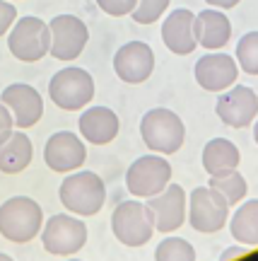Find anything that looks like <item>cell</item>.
I'll return each mask as SVG.
<instances>
[{"label": "cell", "mask_w": 258, "mask_h": 261, "mask_svg": "<svg viewBox=\"0 0 258 261\" xmlns=\"http://www.w3.org/2000/svg\"><path fill=\"white\" fill-rule=\"evenodd\" d=\"M61 203L65 205V211L80 215V218H90L97 215L104 208L106 201V187L99 174L94 172H68V177L63 179V184L58 189Z\"/></svg>", "instance_id": "6da1fadb"}, {"label": "cell", "mask_w": 258, "mask_h": 261, "mask_svg": "<svg viewBox=\"0 0 258 261\" xmlns=\"http://www.w3.org/2000/svg\"><path fill=\"white\" fill-rule=\"evenodd\" d=\"M44 227V211L29 196H12L0 203V234L15 244L32 242Z\"/></svg>", "instance_id": "7a4b0ae2"}, {"label": "cell", "mask_w": 258, "mask_h": 261, "mask_svg": "<svg viewBox=\"0 0 258 261\" xmlns=\"http://www.w3.org/2000/svg\"><path fill=\"white\" fill-rule=\"evenodd\" d=\"M140 136H142V143L152 152L174 155L184 145L186 126L181 121V116L174 114L171 109L155 107V109H150L142 116V121H140Z\"/></svg>", "instance_id": "3957f363"}, {"label": "cell", "mask_w": 258, "mask_h": 261, "mask_svg": "<svg viewBox=\"0 0 258 261\" xmlns=\"http://www.w3.org/2000/svg\"><path fill=\"white\" fill-rule=\"evenodd\" d=\"M10 54L22 63H37L51 51V27L48 22L27 15L15 19V24L8 32Z\"/></svg>", "instance_id": "277c9868"}, {"label": "cell", "mask_w": 258, "mask_h": 261, "mask_svg": "<svg viewBox=\"0 0 258 261\" xmlns=\"http://www.w3.org/2000/svg\"><path fill=\"white\" fill-rule=\"evenodd\" d=\"M48 97L58 109L77 112L94 99V80L84 68H61L48 83Z\"/></svg>", "instance_id": "5b68a950"}, {"label": "cell", "mask_w": 258, "mask_h": 261, "mask_svg": "<svg viewBox=\"0 0 258 261\" xmlns=\"http://www.w3.org/2000/svg\"><path fill=\"white\" fill-rule=\"evenodd\" d=\"M41 244L53 256H73L87 244V225L77 215L55 213L44 220Z\"/></svg>", "instance_id": "8992f818"}, {"label": "cell", "mask_w": 258, "mask_h": 261, "mask_svg": "<svg viewBox=\"0 0 258 261\" xmlns=\"http://www.w3.org/2000/svg\"><path fill=\"white\" fill-rule=\"evenodd\" d=\"M230 208L220 191L212 187H195L188 196V223L203 234L220 232L230 223Z\"/></svg>", "instance_id": "52a82bcc"}, {"label": "cell", "mask_w": 258, "mask_h": 261, "mask_svg": "<svg viewBox=\"0 0 258 261\" xmlns=\"http://www.w3.org/2000/svg\"><path fill=\"white\" fill-rule=\"evenodd\" d=\"M169 181H171V165L159 152L138 158L126 172V187L135 198H150L159 194Z\"/></svg>", "instance_id": "ba28073f"}, {"label": "cell", "mask_w": 258, "mask_h": 261, "mask_svg": "<svg viewBox=\"0 0 258 261\" xmlns=\"http://www.w3.org/2000/svg\"><path fill=\"white\" fill-rule=\"evenodd\" d=\"M111 232L126 247H142L152 240V220L148 215V208L140 201H123L111 213Z\"/></svg>", "instance_id": "9c48e42d"}, {"label": "cell", "mask_w": 258, "mask_h": 261, "mask_svg": "<svg viewBox=\"0 0 258 261\" xmlns=\"http://www.w3.org/2000/svg\"><path fill=\"white\" fill-rule=\"evenodd\" d=\"M148 215L152 220V227L162 234L176 232L181 225L186 223V213H188V198H186L184 187L179 184H166L164 191L150 196L148 203Z\"/></svg>", "instance_id": "30bf717a"}, {"label": "cell", "mask_w": 258, "mask_h": 261, "mask_svg": "<svg viewBox=\"0 0 258 261\" xmlns=\"http://www.w3.org/2000/svg\"><path fill=\"white\" fill-rule=\"evenodd\" d=\"M220 121L230 128H246L258 116V94L246 85H232L222 90L215 104Z\"/></svg>", "instance_id": "8fae6325"}, {"label": "cell", "mask_w": 258, "mask_h": 261, "mask_svg": "<svg viewBox=\"0 0 258 261\" xmlns=\"http://www.w3.org/2000/svg\"><path fill=\"white\" fill-rule=\"evenodd\" d=\"M51 56L55 61H75L87 46V24L75 15H55L51 22Z\"/></svg>", "instance_id": "7c38bea8"}, {"label": "cell", "mask_w": 258, "mask_h": 261, "mask_svg": "<svg viewBox=\"0 0 258 261\" xmlns=\"http://www.w3.org/2000/svg\"><path fill=\"white\" fill-rule=\"evenodd\" d=\"M195 83L200 85L208 92H222L237 83L239 77V65L237 58H232L230 54H222V51H210L195 61L193 68Z\"/></svg>", "instance_id": "4fadbf2b"}, {"label": "cell", "mask_w": 258, "mask_h": 261, "mask_svg": "<svg viewBox=\"0 0 258 261\" xmlns=\"http://www.w3.org/2000/svg\"><path fill=\"white\" fill-rule=\"evenodd\" d=\"M84 160H87V148L73 130H58L46 140L44 162L48 165V169L68 174L82 167Z\"/></svg>", "instance_id": "5bb4252c"}, {"label": "cell", "mask_w": 258, "mask_h": 261, "mask_svg": "<svg viewBox=\"0 0 258 261\" xmlns=\"http://www.w3.org/2000/svg\"><path fill=\"white\" fill-rule=\"evenodd\" d=\"M0 102L10 109L12 119H15V126H19L22 130L37 126L41 121V116H44V99H41L37 87H32V85H10V87L3 90Z\"/></svg>", "instance_id": "9a60e30c"}, {"label": "cell", "mask_w": 258, "mask_h": 261, "mask_svg": "<svg viewBox=\"0 0 258 261\" xmlns=\"http://www.w3.org/2000/svg\"><path fill=\"white\" fill-rule=\"evenodd\" d=\"M113 70L119 75V80L128 85L145 83L155 70V51L145 41H128L116 51Z\"/></svg>", "instance_id": "2e32d148"}, {"label": "cell", "mask_w": 258, "mask_h": 261, "mask_svg": "<svg viewBox=\"0 0 258 261\" xmlns=\"http://www.w3.org/2000/svg\"><path fill=\"white\" fill-rule=\"evenodd\" d=\"M195 15L186 8H176L166 15L164 24H162V41L164 46L176 54V56H188L193 54V48L198 46L195 41Z\"/></svg>", "instance_id": "e0dca14e"}, {"label": "cell", "mask_w": 258, "mask_h": 261, "mask_svg": "<svg viewBox=\"0 0 258 261\" xmlns=\"http://www.w3.org/2000/svg\"><path fill=\"white\" fill-rule=\"evenodd\" d=\"M80 136L92 145H109L119 136V116L109 107H90L84 109L80 121H77Z\"/></svg>", "instance_id": "ac0fdd59"}, {"label": "cell", "mask_w": 258, "mask_h": 261, "mask_svg": "<svg viewBox=\"0 0 258 261\" xmlns=\"http://www.w3.org/2000/svg\"><path fill=\"white\" fill-rule=\"evenodd\" d=\"M195 41L208 51L224 48L232 39V22L222 10H203L195 15Z\"/></svg>", "instance_id": "d6986e66"}, {"label": "cell", "mask_w": 258, "mask_h": 261, "mask_svg": "<svg viewBox=\"0 0 258 261\" xmlns=\"http://www.w3.org/2000/svg\"><path fill=\"white\" fill-rule=\"evenodd\" d=\"M34 158L32 140L24 130H12L8 138L0 140V172L3 174H19L29 167Z\"/></svg>", "instance_id": "ffe728a7"}, {"label": "cell", "mask_w": 258, "mask_h": 261, "mask_svg": "<svg viewBox=\"0 0 258 261\" xmlns=\"http://www.w3.org/2000/svg\"><path fill=\"white\" fill-rule=\"evenodd\" d=\"M230 232L234 242L258 247V198H251L246 203H239V208L232 213Z\"/></svg>", "instance_id": "44dd1931"}, {"label": "cell", "mask_w": 258, "mask_h": 261, "mask_svg": "<svg viewBox=\"0 0 258 261\" xmlns=\"http://www.w3.org/2000/svg\"><path fill=\"white\" fill-rule=\"evenodd\" d=\"M239 160V148L227 138H212L203 148V167L208 174H220V172H227V169H237Z\"/></svg>", "instance_id": "7402d4cb"}, {"label": "cell", "mask_w": 258, "mask_h": 261, "mask_svg": "<svg viewBox=\"0 0 258 261\" xmlns=\"http://www.w3.org/2000/svg\"><path fill=\"white\" fill-rule=\"evenodd\" d=\"M208 187H212L215 191H220L230 205L241 203V201L246 198V191H249V184H246V179L239 174V169H227V172H220V174H210Z\"/></svg>", "instance_id": "603a6c76"}, {"label": "cell", "mask_w": 258, "mask_h": 261, "mask_svg": "<svg viewBox=\"0 0 258 261\" xmlns=\"http://www.w3.org/2000/svg\"><path fill=\"white\" fill-rule=\"evenodd\" d=\"M157 261H195L193 244H188L184 237H164L155 249Z\"/></svg>", "instance_id": "cb8c5ba5"}, {"label": "cell", "mask_w": 258, "mask_h": 261, "mask_svg": "<svg viewBox=\"0 0 258 261\" xmlns=\"http://www.w3.org/2000/svg\"><path fill=\"white\" fill-rule=\"evenodd\" d=\"M237 65L249 75H258V32H249L237 44Z\"/></svg>", "instance_id": "d4e9b609"}, {"label": "cell", "mask_w": 258, "mask_h": 261, "mask_svg": "<svg viewBox=\"0 0 258 261\" xmlns=\"http://www.w3.org/2000/svg\"><path fill=\"white\" fill-rule=\"evenodd\" d=\"M166 10H169V0H138L135 10L130 12V17L138 24H155Z\"/></svg>", "instance_id": "484cf974"}, {"label": "cell", "mask_w": 258, "mask_h": 261, "mask_svg": "<svg viewBox=\"0 0 258 261\" xmlns=\"http://www.w3.org/2000/svg\"><path fill=\"white\" fill-rule=\"evenodd\" d=\"M97 5L111 17H126L135 10L138 0H97Z\"/></svg>", "instance_id": "4316f807"}, {"label": "cell", "mask_w": 258, "mask_h": 261, "mask_svg": "<svg viewBox=\"0 0 258 261\" xmlns=\"http://www.w3.org/2000/svg\"><path fill=\"white\" fill-rule=\"evenodd\" d=\"M15 19H17V10H15V5H12L10 0H0V37L8 34L10 27L15 24Z\"/></svg>", "instance_id": "83f0119b"}, {"label": "cell", "mask_w": 258, "mask_h": 261, "mask_svg": "<svg viewBox=\"0 0 258 261\" xmlns=\"http://www.w3.org/2000/svg\"><path fill=\"white\" fill-rule=\"evenodd\" d=\"M12 130H15V119H12V114H10L8 107L0 102V140L8 138Z\"/></svg>", "instance_id": "f1b7e54d"}, {"label": "cell", "mask_w": 258, "mask_h": 261, "mask_svg": "<svg viewBox=\"0 0 258 261\" xmlns=\"http://www.w3.org/2000/svg\"><path fill=\"white\" fill-rule=\"evenodd\" d=\"M251 247H246V244H239V247H227L224 252H222L220 259L222 261H230V259H237V256H244V254L249 252Z\"/></svg>", "instance_id": "f546056e"}, {"label": "cell", "mask_w": 258, "mask_h": 261, "mask_svg": "<svg viewBox=\"0 0 258 261\" xmlns=\"http://www.w3.org/2000/svg\"><path fill=\"white\" fill-rule=\"evenodd\" d=\"M210 8H217V10H232L234 5H239V0H205Z\"/></svg>", "instance_id": "4dcf8cb0"}, {"label": "cell", "mask_w": 258, "mask_h": 261, "mask_svg": "<svg viewBox=\"0 0 258 261\" xmlns=\"http://www.w3.org/2000/svg\"><path fill=\"white\" fill-rule=\"evenodd\" d=\"M253 138H256V145H258V116H256V123H253Z\"/></svg>", "instance_id": "1f68e13d"}, {"label": "cell", "mask_w": 258, "mask_h": 261, "mask_svg": "<svg viewBox=\"0 0 258 261\" xmlns=\"http://www.w3.org/2000/svg\"><path fill=\"white\" fill-rule=\"evenodd\" d=\"M0 261H10V254H3V252H0Z\"/></svg>", "instance_id": "d6a6232c"}]
</instances>
